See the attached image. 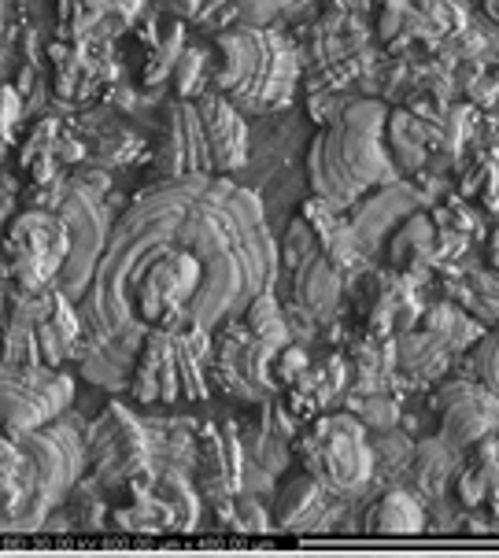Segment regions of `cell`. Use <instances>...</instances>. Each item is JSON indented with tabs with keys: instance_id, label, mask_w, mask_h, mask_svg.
<instances>
[{
	"instance_id": "obj_1",
	"label": "cell",
	"mask_w": 499,
	"mask_h": 558,
	"mask_svg": "<svg viewBox=\"0 0 499 558\" xmlns=\"http://www.w3.org/2000/svg\"><path fill=\"white\" fill-rule=\"evenodd\" d=\"M281 252L256 193L226 174L163 178L111 230L82 296V377L130 389L153 329H222L275 286Z\"/></svg>"
},
{
	"instance_id": "obj_2",
	"label": "cell",
	"mask_w": 499,
	"mask_h": 558,
	"mask_svg": "<svg viewBox=\"0 0 499 558\" xmlns=\"http://www.w3.org/2000/svg\"><path fill=\"white\" fill-rule=\"evenodd\" d=\"M389 108L381 100H355L307 148V178L315 196L352 207L363 193L397 182V159L385 148Z\"/></svg>"
},
{
	"instance_id": "obj_3",
	"label": "cell",
	"mask_w": 499,
	"mask_h": 558,
	"mask_svg": "<svg viewBox=\"0 0 499 558\" xmlns=\"http://www.w3.org/2000/svg\"><path fill=\"white\" fill-rule=\"evenodd\" d=\"M248 163V119L219 89L182 97L167 111L156 167L163 178L238 174Z\"/></svg>"
},
{
	"instance_id": "obj_4",
	"label": "cell",
	"mask_w": 499,
	"mask_h": 558,
	"mask_svg": "<svg viewBox=\"0 0 499 558\" xmlns=\"http://www.w3.org/2000/svg\"><path fill=\"white\" fill-rule=\"evenodd\" d=\"M300 82V52L278 26H230L215 41L211 85L238 108L275 111L285 108Z\"/></svg>"
},
{
	"instance_id": "obj_5",
	"label": "cell",
	"mask_w": 499,
	"mask_h": 558,
	"mask_svg": "<svg viewBox=\"0 0 499 558\" xmlns=\"http://www.w3.org/2000/svg\"><path fill=\"white\" fill-rule=\"evenodd\" d=\"M207 363H215V333L204 326L153 329L141 344L130 396L137 403H182L207 396Z\"/></svg>"
},
{
	"instance_id": "obj_6",
	"label": "cell",
	"mask_w": 499,
	"mask_h": 558,
	"mask_svg": "<svg viewBox=\"0 0 499 558\" xmlns=\"http://www.w3.org/2000/svg\"><path fill=\"white\" fill-rule=\"evenodd\" d=\"M12 437L19 440V448L26 451V459L34 466L37 499L31 510V522H26V533H37L49 522L52 510L63 507V499L78 488L82 474H86L89 429H82L78 418L60 414L56 422L37 425V429H15Z\"/></svg>"
},
{
	"instance_id": "obj_7",
	"label": "cell",
	"mask_w": 499,
	"mask_h": 558,
	"mask_svg": "<svg viewBox=\"0 0 499 558\" xmlns=\"http://www.w3.org/2000/svg\"><path fill=\"white\" fill-rule=\"evenodd\" d=\"M52 185V196L49 193H37V196H49V207L68 219L71 226V238H74V248H71V259L68 267H63L60 281H56V289L68 292L74 304H82V296L89 292L93 278H97V267L104 259V248H108L111 241V230H115V222H111L108 207H104L100 193L104 185L89 182V178H56Z\"/></svg>"
},
{
	"instance_id": "obj_8",
	"label": "cell",
	"mask_w": 499,
	"mask_h": 558,
	"mask_svg": "<svg viewBox=\"0 0 499 558\" xmlns=\"http://www.w3.org/2000/svg\"><path fill=\"white\" fill-rule=\"evenodd\" d=\"M71 226L56 207H31L8 222L4 263L19 292H45L60 281L71 259Z\"/></svg>"
},
{
	"instance_id": "obj_9",
	"label": "cell",
	"mask_w": 499,
	"mask_h": 558,
	"mask_svg": "<svg viewBox=\"0 0 499 558\" xmlns=\"http://www.w3.org/2000/svg\"><path fill=\"white\" fill-rule=\"evenodd\" d=\"M163 444L130 411L126 403H108V411L89 425V462L97 481L108 488L137 485L159 470Z\"/></svg>"
},
{
	"instance_id": "obj_10",
	"label": "cell",
	"mask_w": 499,
	"mask_h": 558,
	"mask_svg": "<svg viewBox=\"0 0 499 558\" xmlns=\"http://www.w3.org/2000/svg\"><path fill=\"white\" fill-rule=\"evenodd\" d=\"M304 470L333 492H360L374 477V448L355 414H318L300 440Z\"/></svg>"
},
{
	"instance_id": "obj_11",
	"label": "cell",
	"mask_w": 499,
	"mask_h": 558,
	"mask_svg": "<svg viewBox=\"0 0 499 558\" xmlns=\"http://www.w3.org/2000/svg\"><path fill=\"white\" fill-rule=\"evenodd\" d=\"M74 400V377L63 366L26 363L4 366V425L15 429H37L60 414H68Z\"/></svg>"
},
{
	"instance_id": "obj_12",
	"label": "cell",
	"mask_w": 499,
	"mask_h": 558,
	"mask_svg": "<svg viewBox=\"0 0 499 558\" xmlns=\"http://www.w3.org/2000/svg\"><path fill=\"white\" fill-rule=\"evenodd\" d=\"M275 355L263 340H256L244 326V318L226 322L215 329V377L226 392L241 400H267L278 389L275 381Z\"/></svg>"
},
{
	"instance_id": "obj_13",
	"label": "cell",
	"mask_w": 499,
	"mask_h": 558,
	"mask_svg": "<svg viewBox=\"0 0 499 558\" xmlns=\"http://www.w3.org/2000/svg\"><path fill=\"white\" fill-rule=\"evenodd\" d=\"M34 337H37V355H41V363L63 366L68 359H78L82 344H86V318H82V307H74V300L56 286L37 292Z\"/></svg>"
},
{
	"instance_id": "obj_14",
	"label": "cell",
	"mask_w": 499,
	"mask_h": 558,
	"mask_svg": "<svg viewBox=\"0 0 499 558\" xmlns=\"http://www.w3.org/2000/svg\"><path fill=\"white\" fill-rule=\"evenodd\" d=\"M248 466L252 456L244 459V444L233 425H207L200 440V481L204 496L215 507L230 504L238 492L248 488Z\"/></svg>"
},
{
	"instance_id": "obj_15",
	"label": "cell",
	"mask_w": 499,
	"mask_h": 558,
	"mask_svg": "<svg viewBox=\"0 0 499 558\" xmlns=\"http://www.w3.org/2000/svg\"><path fill=\"white\" fill-rule=\"evenodd\" d=\"M499 429V396L488 385H459L445 403V440L451 448H470Z\"/></svg>"
},
{
	"instance_id": "obj_16",
	"label": "cell",
	"mask_w": 499,
	"mask_h": 558,
	"mask_svg": "<svg viewBox=\"0 0 499 558\" xmlns=\"http://www.w3.org/2000/svg\"><path fill=\"white\" fill-rule=\"evenodd\" d=\"M344 292V259L333 252H318L293 270V300L307 318L337 315Z\"/></svg>"
},
{
	"instance_id": "obj_17",
	"label": "cell",
	"mask_w": 499,
	"mask_h": 558,
	"mask_svg": "<svg viewBox=\"0 0 499 558\" xmlns=\"http://www.w3.org/2000/svg\"><path fill=\"white\" fill-rule=\"evenodd\" d=\"M56 63H60L56 89L68 100L93 97V93H97L100 85H108L111 74H115L108 41H78V45H71V49H63Z\"/></svg>"
},
{
	"instance_id": "obj_18",
	"label": "cell",
	"mask_w": 499,
	"mask_h": 558,
	"mask_svg": "<svg viewBox=\"0 0 499 558\" xmlns=\"http://www.w3.org/2000/svg\"><path fill=\"white\" fill-rule=\"evenodd\" d=\"M348 385V366L341 355H326L318 363H311L304 374L289 385V403H293V414L300 418H318V414L329 411V403L344 392Z\"/></svg>"
},
{
	"instance_id": "obj_19",
	"label": "cell",
	"mask_w": 499,
	"mask_h": 558,
	"mask_svg": "<svg viewBox=\"0 0 499 558\" xmlns=\"http://www.w3.org/2000/svg\"><path fill=\"white\" fill-rule=\"evenodd\" d=\"M329 496H333V488H326L315 474L293 477L278 492L275 525H281L285 533H311L329 514Z\"/></svg>"
},
{
	"instance_id": "obj_20",
	"label": "cell",
	"mask_w": 499,
	"mask_h": 558,
	"mask_svg": "<svg viewBox=\"0 0 499 558\" xmlns=\"http://www.w3.org/2000/svg\"><path fill=\"white\" fill-rule=\"evenodd\" d=\"M389 255H392V267L403 274L429 270V267H437V263H445L437 219H429V215H411V219L403 222V230L392 238Z\"/></svg>"
},
{
	"instance_id": "obj_21",
	"label": "cell",
	"mask_w": 499,
	"mask_h": 558,
	"mask_svg": "<svg viewBox=\"0 0 499 558\" xmlns=\"http://www.w3.org/2000/svg\"><path fill=\"white\" fill-rule=\"evenodd\" d=\"M426 529V507L411 492H385L366 514V533L370 536H418Z\"/></svg>"
},
{
	"instance_id": "obj_22",
	"label": "cell",
	"mask_w": 499,
	"mask_h": 558,
	"mask_svg": "<svg viewBox=\"0 0 499 558\" xmlns=\"http://www.w3.org/2000/svg\"><path fill=\"white\" fill-rule=\"evenodd\" d=\"M451 363V348L437 333H429L426 326L418 333H403L397 344V366L411 381H433L437 374H445V366Z\"/></svg>"
},
{
	"instance_id": "obj_23",
	"label": "cell",
	"mask_w": 499,
	"mask_h": 558,
	"mask_svg": "<svg viewBox=\"0 0 499 558\" xmlns=\"http://www.w3.org/2000/svg\"><path fill=\"white\" fill-rule=\"evenodd\" d=\"M244 326H248V333L263 340V344L270 348V352H281V348L293 340V333H289V322L285 315H281V307H278V296L275 292H259L256 300H252V307L244 311Z\"/></svg>"
},
{
	"instance_id": "obj_24",
	"label": "cell",
	"mask_w": 499,
	"mask_h": 558,
	"mask_svg": "<svg viewBox=\"0 0 499 558\" xmlns=\"http://www.w3.org/2000/svg\"><path fill=\"white\" fill-rule=\"evenodd\" d=\"M422 326H426L429 333H437L440 340H445L451 352H463V348H470L477 337H482V326H477L474 318H466L455 304L429 307L426 318H422Z\"/></svg>"
},
{
	"instance_id": "obj_25",
	"label": "cell",
	"mask_w": 499,
	"mask_h": 558,
	"mask_svg": "<svg viewBox=\"0 0 499 558\" xmlns=\"http://www.w3.org/2000/svg\"><path fill=\"white\" fill-rule=\"evenodd\" d=\"M222 518L238 529V533H267L270 522H275V518L263 510L259 499L244 496V492H238L230 504H222Z\"/></svg>"
},
{
	"instance_id": "obj_26",
	"label": "cell",
	"mask_w": 499,
	"mask_h": 558,
	"mask_svg": "<svg viewBox=\"0 0 499 558\" xmlns=\"http://www.w3.org/2000/svg\"><path fill=\"white\" fill-rule=\"evenodd\" d=\"M211 71H215V60H207L200 49H185V56L174 68L178 93H182V97H200L204 85L211 82Z\"/></svg>"
},
{
	"instance_id": "obj_27",
	"label": "cell",
	"mask_w": 499,
	"mask_h": 558,
	"mask_svg": "<svg viewBox=\"0 0 499 558\" xmlns=\"http://www.w3.org/2000/svg\"><path fill=\"white\" fill-rule=\"evenodd\" d=\"M182 56H185V34H182V26H171L163 41H159V49L153 52V60H148V68H145V82H148V85H156V82L171 78L174 68H178V60H182Z\"/></svg>"
},
{
	"instance_id": "obj_28",
	"label": "cell",
	"mask_w": 499,
	"mask_h": 558,
	"mask_svg": "<svg viewBox=\"0 0 499 558\" xmlns=\"http://www.w3.org/2000/svg\"><path fill=\"white\" fill-rule=\"evenodd\" d=\"M289 8H296V0H233V12L248 26H275Z\"/></svg>"
},
{
	"instance_id": "obj_29",
	"label": "cell",
	"mask_w": 499,
	"mask_h": 558,
	"mask_svg": "<svg viewBox=\"0 0 499 558\" xmlns=\"http://www.w3.org/2000/svg\"><path fill=\"white\" fill-rule=\"evenodd\" d=\"M466 193H477L488 211H499V159H482L477 170L470 174Z\"/></svg>"
},
{
	"instance_id": "obj_30",
	"label": "cell",
	"mask_w": 499,
	"mask_h": 558,
	"mask_svg": "<svg viewBox=\"0 0 499 558\" xmlns=\"http://www.w3.org/2000/svg\"><path fill=\"white\" fill-rule=\"evenodd\" d=\"M307 366H311L307 352H300V348L285 344V348H281V352L275 355V381L281 385V389H289V385H293L296 377L307 371Z\"/></svg>"
},
{
	"instance_id": "obj_31",
	"label": "cell",
	"mask_w": 499,
	"mask_h": 558,
	"mask_svg": "<svg viewBox=\"0 0 499 558\" xmlns=\"http://www.w3.org/2000/svg\"><path fill=\"white\" fill-rule=\"evenodd\" d=\"M100 485V481H97ZM97 485H78V507H74V514H78V525L82 529H100L104 522V504L97 499Z\"/></svg>"
},
{
	"instance_id": "obj_32",
	"label": "cell",
	"mask_w": 499,
	"mask_h": 558,
	"mask_svg": "<svg viewBox=\"0 0 499 558\" xmlns=\"http://www.w3.org/2000/svg\"><path fill=\"white\" fill-rule=\"evenodd\" d=\"M477 374L485 377V385L499 396V333H492L477 352Z\"/></svg>"
},
{
	"instance_id": "obj_33",
	"label": "cell",
	"mask_w": 499,
	"mask_h": 558,
	"mask_svg": "<svg viewBox=\"0 0 499 558\" xmlns=\"http://www.w3.org/2000/svg\"><path fill=\"white\" fill-rule=\"evenodd\" d=\"M0 97H4V141H12L15 126H19V116H23V97H19L15 85H4Z\"/></svg>"
},
{
	"instance_id": "obj_34",
	"label": "cell",
	"mask_w": 499,
	"mask_h": 558,
	"mask_svg": "<svg viewBox=\"0 0 499 558\" xmlns=\"http://www.w3.org/2000/svg\"><path fill=\"white\" fill-rule=\"evenodd\" d=\"M488 263L499 270V230L492 233V241H488Z\"/></svg>"
},
{
	"instance_id": "obj_35",
	"label": "cell",
	"mask_w": 499,
	"mask_h": 558,
	"mask_svg": "<svg viewBox=\"0 0 499 558\" xmlns=\"http://www.w3.org/2000/svg\"><path fill=\"white\" fill-rule=\"evenodd\" d=\"M485 12H488V15H492V19H496V23H499V0H485Z\"/></svg>"
},
{
	"instance_id": "obj_36",
	"label": "cell",
	"mask_w": 499,
	"mask_h": 558,
	"mask_svg": "<svg viewBox=\"0 0 499 558\" xmlns=\"http://www.w3.org/2000/svg\"><path fill=\"white\" fill-rule=\"evenodd\" d=\"M341 8H363V0H337Z\"/></svg>"
}]
</instances>
